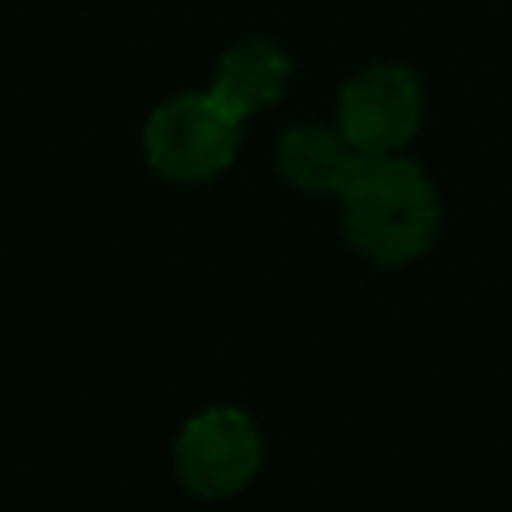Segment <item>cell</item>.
<instances>
[{
  "label": "cell",
  "instance_id": "3",
  "mask_svg": "<svg viewBox=\"0 0 512 512\" xmlns=\"http://www.w3.org/2000/svg\"><path fill=\"white\" fill-rule=\"evenodd\" d=\"M260 436L236 408H208L176 440V472L196 496H228L252 480Z\"/></svg>",
  "mask_w": 512,
  "mask_h": 512
},
{
  "label": "cell",
  "instance_id": "5",
  "mask_svg": "<svg viewBox=\"0 0 512 512\" xmlns=\"http://www.w3.org/2000/svg\"><path fill=\"white\" fill-rule=\"evenodd\" d=\"M288 84V60L276 44L268 40H248L240 48H232L208 88V96L232 112L236 120H244L248 112L272 104Z\"/></svg>",
  "mask_w": 512,
  "mask_h": 512
},
{
  "label": "cell",
  "instance_id": "6",
  "mask_svg": "<svg viewBox=\"0 0 512 512\" xmlns=\"http://www.w3.org/2000/svg\"><path fill=\"white\" fill-rule=\"evenodd\" d=\"M360 164L364 156L344 140V132L320 124L292 128L280 140V172L308 192H344Z\"/></svg>",
  "mask_w": 512,
  "mask_h": 512
},
{
  "label": "cell",
  "instance_id": "2",
  "mask_svg": "<svg viewBox=\"0 0 512 512\" xmlns=\"http://www.w3.org/2000/svg\"><path fill=\"white\" fill-rule=\"evenodd\" d=\"M240 144V120L224 112L208 92L176 96L160 104L144 128V152L168 180H208L232 164Z\"/></svg>",
  "mask_w": 512,
  "mask_h": 512
},
{
  "label": "cell",
  "instance_id": "4",
  "mask_svg": "<svg viewBox=\"0 0 512 512\" xmlns=\"http://www.w3.org/2000/svg\"><path fill=\"white\" fill-rule=\"evenodd\" d=\"M420 124V84L408 68L376 64L340 96V132L360 156H388Z\"/></svg>",
  "mask_w": 512,
  "mask_h": 512
},
{
  "label": "cell",
  "instance_id": "1",
  "mask_svg": "<svg viewBox=\"0 0 512 512\" xmlns=\"http://www.w3.org/2000/svg\"><path fill=\"white\" fill-rule=\"evenodd\" d=\"M340 200L348 240L380 264L412 260L436 232V192L408 160L364 156Z\"/></svg>",
  "mask_w": 512,
  "mask_h": 512
}]
</instances>
